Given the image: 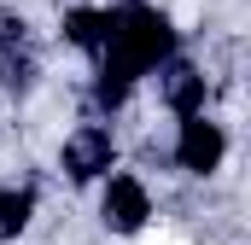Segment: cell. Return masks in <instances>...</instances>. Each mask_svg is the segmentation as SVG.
<instances>
[{"label":"cell","instance_id":"1","mask_svg":"<svg viewBox=\"0 0 251 245\" xmlns=\"http://www.w3.org/2000/svg\"><path fill=\"white\" fill-rule=\"evenodd\" d=\"M100 53H105V70H100L94 99H100L105 111H117L128 99V88L176 53V29H170V18L152 12L146 0H123L117 12H105V47H100Z\"/></svg>","mask_w":251,"mask_h":245},{"label":"cell","instance_id":"2","mask_svg":"<svg viewBox=\"0 0 251 245\" xmlns=\"http://www.w3.org/2000/svg\"><path fill=\"white\" fill-rule=\"evenodd\" d=\"M222 152H228V134L204 117V111H199V117H181V140H176L181 170H193V175H210V170L222 164Z\"/></svg>","mask_w":251,"mask_h":245},{"label":"cell","instance_id":"3","mask_svg":"<svg viewBox=\"0 0 251 245\" xmlns=\"http://www.w3.org/2000/svg\"><path fill=\"white\" fill-rule=\"evenodd\" d=\"M111 158H117V146H111V128H100V122H88V128H76V134L64 140V170H70L76 181L105 175Z\"/></svg>","mask_w":251,"mask_h":245},{"label":"cell","instance_id":"4","mask_svg":"<svg viewBox=\"0 0 251 245\" xmlns=\"http://www.w3.org/2000/svg\"><path fill=\"white\" fill-rule=\"evenodd\" d=\"M146 216H152L146 187L134 181V175H111V187H105V222H111L117 234H140Z\"/></svg>","mask_w":251,"mask_h":245},{"label":"cell","instance_id":"5","mask_svg":"<svg viewBox=\"0 0 251 245\" xmlns=\"http://www.w3.org/2000/svg\"><path fill=\"white\" fill-rule=\"evenodd\" d=\"M164 99H170L181 117H199V111H204V76H199L193 64H170V76H164Z\"/></svg>","mask_w":251,"mask_h":245},{"label":"cell","instance_id":"6","mask_svg":"<svg viewBox=\"0 0 251 245\" xmlns=\"http://www.w3.org/2000/svg\"><path fill=\"white\" fill-rule=\"evenodd\" d=\"M29 210H35L29 187H0V240H18L29 228Z\"/></svg>","mask_w":251,"mask_h":245},{"label":"cell","instance_id":"7","mask_svg":"<svg viewBox=\"0 0 251 245\" xmlns=\"http://www.w3.org/2000/svg\"><path fill=\"white\" fill-rule=\"evenodd\" d=\"M64 35H70L76 47L100 53V47H105V12H88V6H82V12H70V18H64Z\"/></svg>","mask_w":251,"mask_h":245}]
</instances>
